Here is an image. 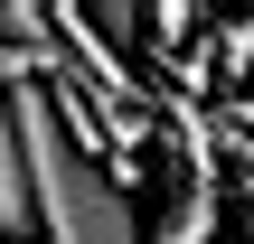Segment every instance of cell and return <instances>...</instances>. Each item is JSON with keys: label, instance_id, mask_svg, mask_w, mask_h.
Returning <instances> with one entry per match:
<instances>
[{"label": "cell", "instance_id": "obj_1", "mask_svg": "<svg viewBox=\"0 0 254 244\" xmlns=\"http://www.w3.org/2000/svg\"><path fill=\"white\" fill-rule=\"evenodd\" d=\"M9 132H19V179H28V216L47 226V244H141L123 179L85 150V132L66 122V103L47 85L9 94Z\"/></svg>", "mask_w": 254, "mask_h": 244}, {"label": "cell", "instance_id": "obj_3", "mask_svg": "<svg viewBox=\"0 0 254 244\" xmlns=\"http://www.w3.org/2000/svg\"><path fill=\"white\" fill-rule=\"evenodd\" d=\"M0 244H9V235H0Z\"/></svg>", "mask_w": 254, "mask_h": 244}, {"label": "cell", "instance_id": "obj_2", "mask_svg": "<svg viewBox=\"0 0 254 244\" xmlns=\"http://www.w3.org/2000/svg\"><path fill=\"white\" fill-rule=\"evenodd\" d=\"M207 235H217V188L198 179V188H179V207H170L160 244H207Z\"/></svg>", "mask_w": 254, "mask_h": 244}]
</instances>
